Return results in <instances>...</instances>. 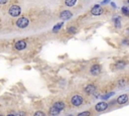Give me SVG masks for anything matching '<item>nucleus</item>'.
<instances>
[{
	"instance_id": "f3484780",
	"label": "nucleus",
	"mask_w": 129,
	"mask_h": 116,
	"mask_svg": "<svg viewBox=\"0 0 129 116\" xmlns=\"http://www.w3.org/2000/svg\"><path fill=\"white\" fill-rule=\"evenodd\" d=\"M68 31H69L70 33H76L77 29H76V27H75V26H71V27L68 28Z\"/></svg>"
},
{
	"instance_id": "dca6fc26",
	"label": "nucleus",
	"mask_w": 129,
	"mask_h": 116,
	"mask_svg": "<svg viewBox=\"0 0 129 116\" xmlns=\"http://www.w3.org/2000/svg\"><path fill=\"white\" fill-rule=\"evenodd\" d=\"M116 68L117 69H123L125 68V63L124 62H118L116 64Z\"/></svg>"
},
{
	"instance_id": "423d86ee",
	"label": "nucleus",
	"mask_w": 129,
	"mask_h": 116,
	"mask_svg": "<svg viewBox=\"0 0 129 116\" xmlns=\"http://www.w3.org/2000/svg\"><path fill=\"white\" fill-rule=\"evenodd\" d=\"M72 16H73V14H72L71 11H69V10H64V11H62L61 14H60V17H61L62 19H64V20L70 19Z\"/></svg>"
},
{
	"instance_id": "6ab92c4d",
	"label": "nucleus",
	"mask_w": 129,
	"mask_h": 116,
	"mask_svg": "<svg viewBox=\"0 0 129 116\" xmlns=\"http://www.w3.org/2000/svg\"><path fill=\"white\" fill-rule=\"evenodd\" d=\"M112 95H114V92H111L110 94H107V95H105V96H103L102 98H103V99H107V98H109V97H111Z\"/></svg>"
},
{
	"instance_id": "6e6552de",
	"label": "nucleus",
	"mask_w": 129,
	"mask_h": 116,
	"mask_svg": "<svg viewBox=\"0 0 129 116\" xmlns=\"http://www.w3.org/2000/svg\"><path fill=\"white\" fill-rule=\"evenodd\" d=\"M15 48H16V50H24V49L26 48V43H25L24 40H18L17 43L15 44Z\"/></svg>"
},
{
	"instance_id": "aec40b11",
	"label": "nucleus",
	"mask_w": 129,
	"mask_h": 116,
	"mask_svg": "<svg viewBox=\"0 0 129 116\" xmlns=\"http://www.w3.org/2000/svg\"><path fill=\"white\" fill-rule=\"evenodd\" d=\"M122 12H123L124 14H126V15H129V11H128V9H127L126 7H123V8H122Z\"/></svg>"
},
{
	"instance_id": "ddd939ff",
	"label": "nucleus",
	"mask_w": 129,
	"mask_h": 116,
	"mask_svg": "<svg viewBox=\"0 0 129 116\" xmlns=\"http://www.w3.org/2000/svg\"><path fill=\"white\" fill-rule=\"evenodd\" d=\"M126 82H127V80L121 79V80H119V81L117 82V86H118V87H123V86L126 85Z\"/></svg>"
},
{
	"instance_id": "f257e3e1",
	"label": "nucleus",
	"mask_w": 129,
	"mask_h": 116,
	"mask_svg": "<svg viewBox=\"0 0 129 116\" xmlns=\"http://www.w3.org/2000/svg\"><path fill=\"white\" fill-rule=\"evenodd\" d=\"M20 12H21V8L19 6H17V5H12L9 8V14L11 16H13V17L18 16L20 14Z\"/></svg>"
},
{
	"instance_id": "1a4fd4ad",
	"label": "nucleus",
	"mask_w": 129,
	"mask_h": 116,
	"mask_svg": "<svg viewBox=\"0 0 129 116\" xmlns=\"http://www.w3.org/2000/svg\"><path fill=\"white\" fill-rule=\"evenodd\" d=\"M127 101H128V96H127V95H125V94L119 96V97H118V99H117V103L118 104H125Z\"/></svg>"
},
{
	"instance_id": "39448f33",
	"label": "nucleus",
	"mask_w": 129,
	"mask_h": 116,
	"mask_svg": "<svg viewBox=\"0 0 129 116\" xmlns=\"http://www.w3.org/2000/svg\"><path fill=\"white\" fill-rule=\"evenodd\" d=\"M91 12H92L93 15H100V14H102V12H103V9H102V7H101L100 5L97 4V5H95V6L92 8Z\"/></svg>"
},
{
	"instance_id": "412c9836",
	"label": "nucleus",
	"mask_w": 129,
	"mask_h": 116,
	"mask_svg": "<svg viewBox=\"0 0 129 116\" xmlns=\"http://www.w3.org/2000/svg\"><path fill=\"white\" fill-rule=\"evenodd\" d=\"M84 115H90V112H82V113H80L79 114V116H84Z\"/></svg>"
},
{
	"instance_id": "b1692460",
	"label": "nucleus",
	"mask_w": 129,
	"mask_h": 116,
	"mask_svg": "<svg viewBox=\"0 0 129 116\" xmlns=\"http://www.w3.org/2000/svg\"><path fill=\"white\" fill-rule=\"evenodd\" d=\"M108 2H110V0H104V1H103L102 3H103V4H107Z\"/></svg>"
},
{
	"instance_id": "5701e85b",
	"label": "nucleus",
	"mask_w": 129,
	"mask_h": 116,
	"mask_svg": "<svg viewBox=\"0 0 129 116\" xmlns=\"http://www.w3.org/2000/svg\"><path fill=\"white\" fill-rule=\"evenodd\" d=\"M8 0H0V4H5Z\"/></svg>"
},
{
	"instance_id": "20e7f679",
	"label": "nucleus",
	"mask_w": 129,
	"mask_h": 116,
	"mask_svg": "<svg viewBox=\"0 0 129 116\" xmlns=\"http://www.w3.org/2000/svg\"><path fill=\"white\" fill-rule=\"evenodd\" d=\"M107 108H108V105H107V103L105 102H100L98 103L95 106V109L96 111H98V112H102V111H105Z\"/></svg>"
},
{
	"instance_id": "a211bd4d",
	"label": "nucleus",
	"mask_w": 129,
	"mask_h": 116,
	"mask_svg": "<svg viewBox=\"0 0 129 116\" xmlns=\"http://www.w3.org/2000/svg\"><path fill=\"white\" fill-rule=\"evenodd\" d=\"M115 26H116L117 28H120V27H121V23H120L119 18H118V19H115Z\"/></svg>"
},
{
	"instance_id": "9d476101",
	"label": "nucleus",
	"mask_w": 129,
	"mask_h": 116,
	"mask_svg": "<svg viewBox=\"0 0 129 116\" xmlns=\"http://www.w3.org/2000/svg\"><path fill=\"white\" fill-rule=\"evenodd\" d=\"M95 90H96V87H95V86H93V85H88V86H86V88H85V91L87 92L88 94L94 93V92H95Z\"/></svg>"
},
{
	"instance_id": "4468645a",
	"label": "nucleus",
	"mask_w": 129,
	"mask_h": 116,
	"mask_svg": "<svg viewBox=\"0 0 129 116\" xmlns=\"http://www.w3.org/2000/svg\"><path fill=\"white\" fill-rule=\"evenodd\" d=\"M76 2H77V0H66L64 3H66L67 6H74Z\"/></svg>"
},
{
	"instance_id": "7ed1b4c3",
	"label": "nucleus",
	"mask_w": 129,
	"mask_h": 116,
	"mask_svg": "<svg viewBox=\"0 0 129 116\" xmlns=\"http://www.w3.org/2000/svg\"><path fill=\"white\" fill-rule=\"evenodd\" d=\"M71 102H72V104L74 105V106H76V107L80 106V105L83 103V97L80 96V95H75V96L72 97Z\"/></svg>"
},
{
	"instance_id": "0eeeda50",
	"label": "nucleus",
	"mask_w": 129,
	"mask_h": 116,
	"mask_svg": "<svg viewBox=\"0 0 129 116\" xmlns=\"http://www.w3.org/2000/svg\"><path fill=\"white\" fill-rule=\"evenodd\" d=\"M101 72V67L99 65H94L91 67V74L93 76H98Z\"/></svg>"
},
{
	"instance_id": "4be33fe9",
	"label": "nucleus",
	"mask_w": 129,
	"mask_h": 116,
	"mask_svg": "<svg viewBox=\"0 0 129 116\" xmlns=\"http://www.w3.org/2000/svg\"><path fill=\"white\" fill-rule=\"evenodd\" d=\"M34 115H35V116H36V115H41V116H45V113H44V112H39V111H38V112H35V113H34Z\"/></svg>"
},
{
	"instance_id": "f8f14e48",
	"label": "nucleus",
	"mask_w": 129,
	"mask_h": 116,
	"mask_svg": "<svg viewBox=\"0 0 129 116\" xmlns=\"http://www.w3.org/2000/svg\"><path fill=\"white\" fill-rule=\"evenodd\" d=\"M59 113H60V110L57 107H55V106H52L50 108V110H49V114L50 115H58Z\"/></svg>"
},
{
	"instance_id": "f03ea898",
	"label": "nucleus",
	"mask_w": 129,
	"mask_h": 116,
	"mask_svg": "<svg viewBox=\"0 0 129 116\" xmlns=\"http://www.w3.org/2000/svg\"><path fill=\"white\" fill-rule=\"evenodd\" d=\"M28 24H29V20L26 17H21L16 21V25L19 28H25Z\"/></svg>"
},
{
	"instance_id": "9b49d317",
	"label": "nucleus",
	"mask_w": 129,
	"mask_h": 116,
	"mask_svg": "<svg viewBox=\"0 0 129 116\" xmlns=\"http://www.w3.org/2000/svg\"><path fill=\"white\" fill-rule=\"evenodd\" d=\"M53 106L57 107L60 111H62V110H64V104L63 102H56L55 104H53Z\"/></svg>"
},
{
	"instance_id": "2eb2a0df",
	"label": "nucleus",
	"mask_w": 129,
	"mask_h": 116,
	"mask_svg": "<svg viewBox=\"0 0 129 116\" xmlns=\"http://www.w3.org/2000/svg\"><path fill=\"white\" fill-rule=\"evenodd\" d=\"M62 26H63V22H61V23H58V24H56V26L52 28V31H53V33H57L58 30H60V29L62 28Z\"/></svg>"
}]
</instances>
